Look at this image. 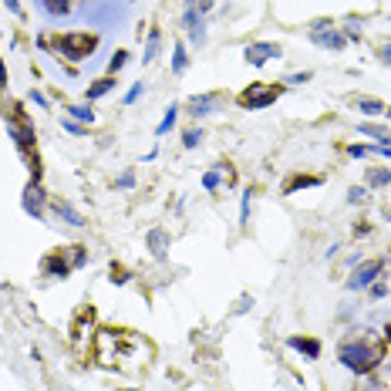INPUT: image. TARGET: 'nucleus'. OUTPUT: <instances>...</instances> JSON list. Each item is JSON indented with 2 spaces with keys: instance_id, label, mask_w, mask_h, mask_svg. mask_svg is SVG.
Returning <instances> with one entry per match:
<instances>
[{
  "instance_id": "nucleus-1",
  "label": "nucleus",
  "mask_w": 391,
  "mask_h": 391,
  "mask_svg": "<svg viewBox=\"0 0 391 391\" xmlns=\"http://www.w3.org/2000/svg\"><path fill=\"white\" fill-rule=\"evenodd\" d=\"M385 358V344H375V341H364V337H351L337 348V361L344 364L354 375H371L378 364Z\"/></svg>"
},
{
  "instance_id": "nucleus-2",
  "label": "nucleus",
  "mask_w": 391,
  "mask_h": 391,
  "mask_svg": "<svg viewBox=\"0 0 391 391\" xmlns=\"http://www.w3.org/2000/svg\"><path fill=\"white\" fill-rule=\"evenodd\" d=\"M55 47L68 61H84L88 55H95L98 47V34H84V30H74V34H61L55 41Z\"/></svg>"
},
{
  "instance_id": "nucleus-3",
  "label": "nucleus",
  "mask_w": 391,
  "mask_h": 391,
  "mask_svg": "<svg viewBox=\"0 0 391 391\" xmlns=\"http://www.w3.org/2000/svg\"><path fill=\"white\" fill-rule=\"evenodd\" d=\"M283 91H287L283 84H264V81H253L250 88H246V91H243V95L237 98V101L243 105V108H250V112H260V108H270V105H273V101H277V98L283 95Z\"/></svg>"
},
{
  "instance_id": "nucleus-4",
  "label": "nucleus",
  "mask_w": 391,
  "mask_h": 391,
  "mask_svg": "<svg viewBox=\"0 0 391 391\" xmlns=\"http://www.w3.org/2000/svg\"><path fill=\"white\" fill-rule=\"evenodd\" d=\"M381 270H385V260H361V264L351 270V277L344 280V287H348L351 293H354V290H368V287L381 277Z\"/></svg>"
},
{
  "instance_id": "nucleus-5",
  "label": "nucleus",
  "mask_w": 391,
  "mask_h": 391,
  "mask_svg": "<svg viewBox=\"0 0 391 391\" xmlns=\"http://www.w3.org/2000/svg\"><path fill=\"white\" fill-rule=\"evenodd\" d=\"M283 57V47L273 41H253L243 47V61L246 64H253V68H264V64H270V61H280Z\"/></svg>"
},
{
  "instance_id": "nucleus-6",
  "label": "nucleus",
  "mask_w": 391,
  "mask_h": 391,
  "mask_svg": "<svg viewBox=\"0 0 391 391\" xmlns=\"http://www.w3.org/2000/svg\"><path fill=\"white\" fill-rule=\"evenodd\" d=\"M51 206V196L44 193L41 182H28L24 186V196H21V210L34 216V220H44V210Z\"/></svg>"
},
{
  "instance_id": "nucleus-7",
  "label": "nucleus",
  "mask_w": 391,
  "mask_h": 391,
  "mask_svg": "<svg viewBox=\"0 0 391 391\" xmlns=\"http://www.w3.org/2000/svg\"><path fill=\"white\" fill-rule=\"evenodd\" d=\"M186 105H189L193 118H210V115H216L226 105V95L223 91H206V95H193Z\"/></svg>"
},
{
  "instance_id": "nucleus-8",
  "label": "nucleus",
  "mask_w": 391,
  "mask_h": 391,
  "mask_svg": "<svg viewBox=\"0 0 391 391\" xmlns=\"http://www.w3.org/2000/svg\"><path fill=\"white\" fill-rule=\"evenodd\" d=\"M182 28H186V34H189V41H193L196 47L206 44V17L199 14L193 4H186V11H182Z\"/></svg>"
},
{
  "instance_id": "nucleus-9",
  "label": "nucleus",
  "mask_w": 391,
  "mask_h": 391,
  "mask_svg": "<svg viewBox=\"0 0 391 391\" xmlns=\"http://www.w3.org/2000/svg\"><path fill=\"white\" fill-rule=\"evenodd\" d=\"M74 270L71 266V256H68V250H55V253H47L41 260V273L44 277H55V280H64Z\"/></svg>"
},
{
  "instance_id": "nucleus-10",
  "label": "nucleus",
  "mask_w": 391,
  "mask_h": 391,
  "mask_svg": "<svg viewBox=\"0 0 391 391\" xmlns=\"http://www.w3.org/2000/svg\"><path fill=\"white\" fill-rule=\"evenodd\" d=\"M307 41L310 44H317V47H324V51H344L348 47V38L341 34V30L334 28H321V30H307Z\"/></svg>"
},
{
  "instance_id": "nucleus-11",
  "label": "nucleus",
  "mask_w": 391,
  "mask_h": 391,
  "mask_svg": "<svg viewBox=\"0 0 391 391\" xmlns=\"http://www.w3.org/2000/svg\"><path fill=\"white\" fill-rule=\"evenodd\" d=\"M287 348L290 351H297L304 361H317L324 354V344L317 341V337H300V334H290L287 337Z\"/></svg>"
},
{
  "instance_id": "nucleus-12",
  "label": "nucleus",
  "mask_w": 391,
  "mask_h": 391,
  "mask_svg": "<svg viewBox=\"0 0 391 391\" xmlns=\"http://www.w3.org/2000/svg\"><path fill=\"white\" fill-rule=\"evenodd\" d=\"M145 243H149V250H152L155 260H169V233L162 226H155L145 233Z\"/></svg>"
},
{
  "instance_id": "nucleus-13",
  "label": "nucleus",
  "mask_w": 391,
  "mask_h": 391,
  "mask_svg": "<svg viewBox=\"0 0 391 391\" xmlns=\"http://www.w3.org/2000/svg\"><path fill=\"white\" fill-rule=\"evenodd\" d=\"M112 88H118L115 84V74H105V78H95V81L84 88V101H98V98H105Z\"/></svg>"
},
{
  "instance_id": "nucleus-14",
  "label": "nucleus",
  "mask_w": 391,
  "mask_h": 391,
  "mask_svg": "<svg viewBox=\"0 0 391 391\" xmlns=\"http://www.w3.org/2000/svg\"><path fill=\"white\" fill-rule=\"evenodd\" d=\"M51 210H55L68 226H84V216L74 210V206H71L68 199H51Z\"/></svg>"
},
{
  "instance_id": "nucleus-15",
  "label": "nucleus",
  "mask_w": 391,
  "mask_h": 391,
  "mask_svg": "<svg viewBox=\"0 0 391 391\" xmlns=\"http://www.w3.org/2000/svg\"><path fill=\"white\" fill-rule=\"evenodd\" d=\"M162 51V30H149L145 34V51H142V64H152Z\"/></svg>"
},
{
  "instance_id": "nucleus-16",
  "label": "nucleus",
  "mask_w": 391,
  "mask_h": 391,
  "mask_svg": "<svg viewBox=\"0 0 391 391\" xmlns=\"http://www.w3.org/2000/svg\"><path fill=\"white\" fill-rule=\"evenodd\" d=\"M68 118H74L78 125H95V108H91V101H81V105H68Z\"/></svg>"
},
{
  "instance_id": "nucleus-17",
  "label": "nucleus",
  "mask_w": 391,
  "mask_h": 391,
  "mask_svg": "<svg viewBox=\"0 0 391 391\" xmlns=\"http://www.w3.org/2000/svg\"><path fill=\"white\" fill-rule=\"evenodd\" d=\"M321 176H293V179H287V186H283V196H293L297 189H314V186H321Z\"/></svg>"
},
{
  "instance_id": "nucleus-18",
  "label": "nucleus",
  "mask_w": 391,
  "mask_h": 391,
  "mask_svg": "<svg viewBox=\"0 0 391 391\" xmlns=\"http://www.w3.org/2000/svg\"><path fill=\"white\" fill-rule=\"evenodd\" d=\"M186 68H189V51L182 41H176L172 44V74H186Z\"/></svg>"
},
{
  "instance_id": "nucleus-19",
  "label": "nucleus",
  "mask_w": 391,
  "mask_h": 391,
  "mask_svg": "<svg viewBox=\"0 0 391 391\" xmlns=\"http://www.w3.org/2000/svg\"><path fill=\"white\" fill-rule=\"evenodd\" d=\"M176 122H179V105H169L166 115H162V122L155 125V135H159V139H162V135H169V132L176 128Z\"/></svg>"
},
{
  "instance_id": "nucleus-20",
  "label": "nucleus",
  "mask_w": 391,
  "mask_h": 391,
  "mask_svg": "<svg viewBox=\"0 0 391 391\" xmlns=\"http://www.w3.org/2000/svg\"><path fill=\"white\" fill-rule=\"evenodd\" d=\"M358 132H361V135H368V139L388 142V145H391V132L385 125H375V122H358Z\"/></svg>"
},
{
  "instance_id": "nucleus-21",
  "label": "nucleus",
  "mask_w": 391,
  "mask_h": 391,
  "mask_svg": "<svg viewBox=\"0 0 391 391\" xmlns=\"http://www.w3.org/2000/svg\"><path fill=\"white\" fill-rule=\"evenodd\" d=\"M44 14L47 17H68L71 14V0H41Z\"/></svg>"
},
{
  "instance_id": "nucleus-22",
  "label": "nucleus",
  "mask_w": 391,
  "mask_h": 391,
  "mask_svg": "<svg viewBox=\"0 0 391 391\" xmlns=\"http://www.w3.org/2000/svg\"><path fill=\"white\" fill-rule=\"evenodd\" d=\"M354 108L361 115H385V101H378V98H358Z\"/></svg>"
},
{
  "instance_id": "nucleus-23",
  "label": "nucleus",
  "mask_w": 391,
  "mask_h": 391,
  "mask_svg": "<svg viewBox=\"0 0 391 391\" xmlns=\"http://www.w3.org/2000/svg\"><path fill=\"white\" fill-rule=\"evenodd\" d=\"M220 186H223V166L210 169V172H203V189H206V193H216Z\"/></svg>"
},
{
  "instance_id": "nucleus-24",
  "label": "nucleus",
  "mask_w": 391,
  "mask_h": 391,
  "mask_svg": "<svg viewBox=\"0 0 391 391\" xmlns=\"http://www.w3.org/2000/svg\"><path fill=\"white\" fill-rule=\"evenodd\" d=\"M361 30H364V21H358L354 14L344 17V38H348V44L351 41H361Z\"/></svg>"
},
{
  "instance_id": "nucleus-25",
  "label": "nucleus",
  "mask_w": 391,
  "mask_h": 391,
  "mask_svg": "<svg viewBox=\"0 0 391 391\" xmlns=\"http://www.w3.org/2000/svg\"><path fill=\"white\" fill-rule=\"evenodd\" d=\"M391 182L388 169H368V189H385Z\"/></svg>"
},
{
  "instance_id": "nucleus-26",
  "label": "nucleus",
  "mask_w": 391,
  "mask_h": 391,
  "mask_svg": "<svg viewBox=\"0 0 391 391\" xmlns=\"http://www.w3.org/2000/svg\"><path fill=\"white\" fill-rule=\"evenodd\" d=\"M128 61H132V55H128L125 47H118V51L112 55V61H108V74H118V71L125 68Z\"/></svg>"
},
{
  "instance_id": "nucleus-27",
  "label": "nucleus",
  "mask_w": 391,
  "mask_h": 391,
  "mask_svg": "<svg viewBox=\"0 0 391 391\" xmlns=\"http://www.w3.org/2000/svg\"><path fill=\"white\" fill-rule=\"evenodd\" d=\"M203 142V128H186L182 132V149H199Z\"/></svg>"
},
{
  "instance_id": "nucleus-28",
  "label": "nucleus",
  "mask_w": 391,
  "mask_h": 391,
  "mask_svg": "<svg viewBox=\"0 0 391 391\" xmlns=\"http://www.w3.org/2000/svg\"><path fill=\"white\" fill-rule=\"evenodd\" d=\"M348 203H351V206H364V203H368V186H351V189H348Z\"/></svg>"
},
{
  "instance_id": "nucleus-29",
  "label": "nucleus",
  "mask_w": 391,
  "mask_h": 391,
  "mask_svg": "<svg viewBox=\"0 0 391 391\" xmlns=\"http://www.w3.org/2000/svg\"><path fill=\"white\" fill-rule=\"evenodd\" d=\"M310 78H314V74H310V71H290V74H287V78H283V84H307Z\"/></svg>"
},
{
  "instance_id": "nucleus-30",
  "label": "nucleus",
  "mask_w": 391,
  "mask_h": 391,
  "mask_svg": "<svg viewBox=\"0 0 391 391\" xmlns=\"http://www.w3.org/2000/svg\"><path fill=\"white\" fill-rule=\"evenodd\" d=\"M132 186H135V172H132V169H125V172L115 179V189H132Z\"/></svg>"
},
{
  "instance_id": "nucleus-31",
  "label": "nucleus",
  "mask_w": 391,
  "mask_h": 391,
  "mask_svg": "<svg viewBox=\"0 0 391 391\" xmlns=\"http://www.w3.org/2000/svg\"><path fill=\"white\" fill-rule=\"evenodd\" d=\"M61 128H64V132H71V135H88V125H78L74 118H64V122H61Z\"/></svg>"
},
{
  "instance_id": "nucleus-32",
  "label": "nucleus",
  "mask_w": 391,
  "mask_h": 391,
  "mask_svg": "<svg viewBox=\"0 0 391 391\" xmlns=\"http://www.w3.org/2000/svg\"><path fill=\"white\" fill-rule=\"evenodd\" d=\"M108 280L122 287V283H128V270H125V266H112V270H108Z\"/></svg>"
},
{
  "instance_id": "nucleus-33",
  "label": "nucleus",
  "mask_w": 391,
  "mask_h": 391,
  "mask_svg": "<svg viewBox=\"0 0 391 391\" xmlns=\"http://www.w3.org/2000/svg\"><path fill=\"white\" fill-rule=\"evenodd\" d=\"M250 223V193H243V203H239V226Z\"/></svg>"
},
{
  "instance_id": "nucleus-34",
  "label": "nucleus",
  "mask_w": 391,
  "mask_h": 391,
  "mask_svg": "<svg viewBox=\"0 0 391 391\" xmlns=\"http://www.w3.org/2000/svg\"><path fill=\"white\" fill-rule=\"evenodd\" d=\"M142 91H145V84H142V81H135V84H132V88H128V91H125V105H135Z\"/></svg>"
},
{
  "instance_id": "nucleus-35",
  "label": "nucleus",
  "mask_w": 391,
  "mask_h": 391,
  "mask_svg": "<svg viewBox=\"0 0 391 391\" xmlns=\"http://www.w3.org/2000/svg\"><path fill=\"white\" fill-rule=\"evenodd\" d=\"M348 155H351V159H364V155H371V149H368V145H358V142H354V145H348Z\"/></svg>"
},
{
  "instance_id": "nucleus-36",
  "label": "nucleus",
  "mask_w": 391,
  "mask_h": 391,
  "mask_svg": "<svg viewBox=\"0 0 391 391\" xmlns=\"http://www.w3.org/2000/svg\"><path fill=\"white\" fill-rule=\"evenodd\" d=\"M368 149H371L375 155H385V159H391V145H388V142H375V145H368Z\"/></svg>"
},
{
  "instance_id": "nucleus-37",
  "label": "nucleus",
  "mask_w": 391,
  "mask_h": 391,
  "mask_svg": "<svg viewBox=\"0 0 391 391\" xmlns=\"http://www.w3.org/2000/svg\"><path fill=\"white\" fill-rule=\"evenodd\" d=\"M30 101H34V105H38V108H47V98H44V91H38V88H30Z\"/></svg>"
},
{
  "instance_id": "nucleus-38",
  "label": "nucleus",
  "mask_w": 391,
  "mask_h": 391,
  "mask_svg": "<svg viewBox=\"0 0 391 391\" xmlns=\"http://www.w3.org/2000/svg\"><path fill=\"white\" fill-rule=\"evenodd\" d=\"M368 290H371V297H375V300H381V297H385V293H388V287H385V283H371V287H368Z\"/></svg>"
},
{
  "instance_id": "nucleus-39",
  "label": "nucleus",
  "mask_w": 391,
  "mask_h": 391,
  "mask_svg": "<svg viewBox=\"0 0 391 391\" xmlns=\"http://www.w3.org/2000/svg\"><path fill=\"white\" fill-rule=\"evenodd\" d=\"M212 4H216V0H199V4H196V11H199L203 17H210L212 14Z\"/></svg>"
},
{
  "instance_id": "nucleus-40",
  "label": "nucleus",
  "mask_w": 391,
  "mask_h": 391,
  "mask_svg": "<svg viewBox=\"0 0 391 391\" xmlns=\"http://www.w3.org/2000/svg\"><path fill=\"white\" fill-rule=\"evenodd\" d=\"M4 4H7V11H11L14 17H24V7H21V0H4Z\"/></svg>"
},
{
  "instance_id": "nucleus-41",
  "label": "nucleus",
  "mask_w": 391,
  "mask_h": 391,
  "mask_svg": "<svg viewBox=\"0 0 391 391\" xmlns=\"http://www.w3.org/2000/svg\"><path fill=\"white\" fill-rule=\"evenodd\" d=\"M378 57H381V64H388V68H391V44H381Z\"/></svg>"
},
{
  "instance_id": "nucleus-42",
  "label": "nucleus",
  "mask_w": 391,
  "mask_h": 391,
  "mask_svg": "<svg viewBox=\"0 0 391 391\" xmlns=\"http://www.w3.org/2000/svg\"><path fill=\"white\" fill-rule=\"evenodd\" d=\"M253 307V297H239V304H237V314H243V310H250Z\"/></svg>"
},
{
  "instance_id": "nucleus-43",
  "label": "nucleus",
  "mask_w": 391,
  "mask_h": 391,
  "mask_svg": "<svg viewBox=\"0 0 391 391\" xmlns=\"http://www.w3.org/2000/svg\"><path fill=\"white\" fill-rule=\"evenodd\" d=\"M7 81V68H4V61H0V84Z\"/></svg>"
},
{
  "instance_id": "nucleus-44",
  "label": "nucleus",
  "mask_w": 391,
  "mask_h": 391,
  "mask_svg": "<svg viewBox=\"0 0 391 391\" xmlns=\"http://www.w3.org/2000/svg\"><path fill=\"white\" fill-rule=\"evenodd\" d=\"M385 337H388V344H391V321L385 324Z\"/></svg>"
},
{
  "instance_id": "nucleus-45",
  "label": "nucleus",
  "mask_w": 391,
  "mask_h": 391,
  "mask_svg": "<svg viewBox=\"0 0 391 391\" xmlns=\"http://www.w3.org/2000/svg\"><path fill=\"white\" fill-rule=\"evenodd\" d=\"M364 391H385V388H381V385H368V388H364Z\"/></svg>"
},
{
  "instance_id": "nucleus-46",
  "label": "nucleus",
  "mask_w": 391,
  "mask_h": 391,
  "mask_svg": "<svg viewBox=\"0 0 391 391\" xmlns=\"http://www.w3.org/2000/svg\"><path fill=\"white\" fill-rule=\"evenodd\" d=\"M385 115H388V118H391V105H385Z\"/></svg>"
},
{
  "instance_id": "nucleus-47",
  "label": "nucleus",
  "mask_w": 391,
  "mask_h": 391,
  "mask_svg": "<svg viewBox=\"0 0 391 391\" xmlns=\"http://www.w3.org/2000/svg\"><path fill=\"white\" fill-rule=\"evenodd\" d=\"M122 391H142V388H122Z\"/></svg>"
},
{
  "instance_id": "nucleus-48",
  "label": "nucleus",
  "mask_w": 391,
  "mask_h": 391,
  "mask_svg": "<svg viewBox=\"0 0 391 391\" xmlns=\"http://www.w3.org/2000/svg\"><path fill=\"white\" fill-rule=\"evenodd\" d=\"M388 21H391V14H388Z\"/></svg>"
}]
</instances>
